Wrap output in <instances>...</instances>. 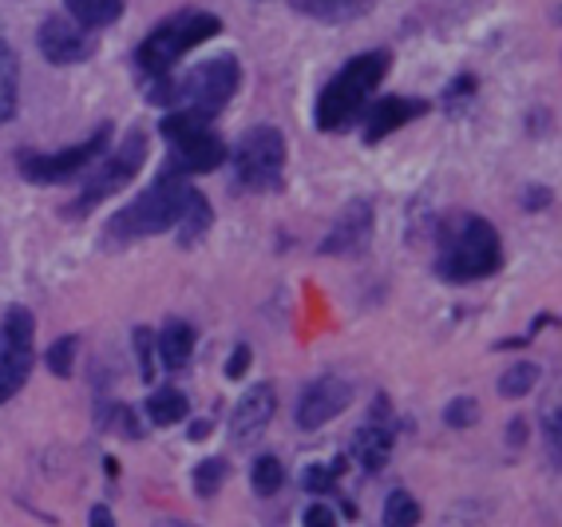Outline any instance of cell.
Returning <instances> with one entry per match:
<instances>
[{
  "mask_svg": "<svg viewBox=\"0 0 562 527\" xmlns=\"http://www.w3.org/2000/svg\"><path fill=\"white\" fill-rule=\"evenodd\" d=\"M522 433H527V428H522L519 421H515V425H512V445H519V436H522Z\"/></svg>",
  "mask_w": 562,
  "mask_h": 527,
  "instance_id": "37",
  "label": "cell"
},
{
  "mask_svg": "<svg viewBox=\"0 0 562 527\" xmlns=\"http://www.w3.org/2000/svg\"><path fill=\"white\" fill-rule=\"evenodd\" d=\"M352 401V385L341 377H317L302 389L297 396V428L313 433V428L329 425L333 416H341Z\"/></svg>",
  "mask_w": 562,
  "mask_h": 527,
  "instance_id": "12",
  "label": "cell"
},
{
  "mask_svg": "<svg viewBox=\"0 0 562 527\" xmlns=\"http://www.w3.org/2000/svg\"><path fill=\"white\" fill-rule=\"evenodd\" d=\"M211 421H194V425H191V440H202V436H211Z\"/></svg>",
  "mask_w": 562,
  "mask_h": 527,
  "instance_id": "35",
  "label": "cell"
},
{
  "mask_svg": "<svg viewBox=\"0 0 562 527\" xmlns=\"http://www.w3.org/2000/svg\"><path fill=\"white\" fill-rule=\"evenodd\" d=\"M162 139L171 147V175H206L226 162V143L211 127V120L191 112H171L162 120Z\"/></svg>",
  "mask_w": 562,
  "mask_h": 527,
  "instance_id": "6",
  "label": "cell"
},
{
  "mask_svg": "<svg viewBox=\"0 0 562 527\" xmlns=\"http://www.w3.org/2000/svg\"><path fill=\"white\" fill-rule=\"evenodd\" d=\"M91 527H115V519H111V507H91Z\"/></svg>",
  "mask_w": 562,
  "mask_h": 527,
  "instance_id": "34",
  "label": "cell"
},
{
  "mask_svg": "<svg viewBox=\"0 0 562 527\" xmlns=\"http://www.w3.org/2000/svg\"><path fill=\"white\" fill-rule=\"evenodd\" d=\"M143 159H147V135L143 132H131L127 139H123V147L115 155H103L100 171L91 175L88 187L80 191V199L68 206V214H88L91 206H100L103 199H111L115 191H123V187L139 175Z\"/></svg>",
  "mask_w": 562,
  "mask_h": 527,
  "instance_id": "8",
  "label": "cell"
},
{
  "mask_svg": "<svg viewBox=\"0 0 562 527\" xmlns=\"http://www.w3.org/2000/svg\"><path fill=\"white\" fill-rule=\"evenodd\" d=\"M345 460H333V464H313L302 472V487L305 492H333L337 487V476H341Z\"/></svg>",
  "mask_w": 562,
  "mask_h": 527,
  "instance_id": "27",
  "label": "cell"
},
{
  "mask_svg": "<svg viewBox=\"0 0 562 527\" xmlns=\"http://www.w3.org/2000/svg\"><path fill=\"white\" fill-rule=\"evenodd\" d=\"M211 203L202 199L199 191L191 194V203H187V211H182V218H179V226H175V234H179V243L182 246H191L194 238H202V234L211 231Z\"/></svg>",
  "mask_w": 562,
  "mask_h": 527,
  "instance_id": "21",
  "label": "cell"
},
{
  "mask_svg": "<svg viewBox=\"0 0 562 527\" xmlns=\"http://www.w3.org/2000/svg\"><path fill=\"white\" fill-rule=\"evenodd\" d=\"M41 44L44 60L56 64V68H71V64H83L95 52V32L88 24H80L76 16H48L41 24Z\"/></svg>",
  "mask_w": 562,
  "mask_h": 527,
  "instance_id": "11",
  "label": "cell"
},
{
  "mask_svg": "<svg viewBox=\"0 0 562 527\" xmlns=\"http://www.w3.org/2000/svg\"><path fill=\"white\" fill-rule=\"evenodd\" d=\"M302 12L317 16V21H349L357 12H364L372 0H293Z\"/></svg>",
  "mask_w": 562,
  "mask_h": 527,
  "instance_id": "22",
  "label": "cell"
},
{
  "mask_svg": "<svg viewBox=\"0 0 562 527\" xmlns=\"http://www.w3.org/2000/svg\"><path fill=\"white\" fill-rule=\"evenodd\" d=\"M389 71V52H364L352 56L329 83H325L322 100H317V127L322 132H345L361 120V112L369 108L376 83Z\"/></svg>",
  "mask_w": 562,
  "mask_h": 527,
  "instance_id": "1",
  "label": "cell"
},
{
  "mask_svg": "<svg viewBox=\"0 0 562 527\" xmlns=\"http://www.w3.org/2000/svg\"><path fill=\"white\" fill-rule=\"evenodd\" d=\"M32 334H36L32 314L24 305H12L9 314H4V325H0V405L12 401L24 389V381H29L32 361H36Z\"/></svg>",
  "mask_w": 562,
  "mask_h": 527,
  "instance_id": "9",
  "label": "cell"
},
{
  "mask_svg": "<svg viewBox=\"0 0 562 527\" xmlns=\"http://www.w3.org/2000/svg\"><path fill=\"white\" fill-rule=\"evenodd\" d=\"M250 484L258 496H273L281 484H285V468H281L278 457H258L254 460V472H250Z\"/></svg>",
  "mask_w": 562,
  "mask_h": 527,
  "instance_id": "24",
  "label": "cell"
},
{
  "mask_svg": "<svg viewBox=\"0 0 562 527\" xmlns=\"http://www.w3.org/2000/svg\"><path fill=\"white\" fill-rule=\"evenodd\" d=\"M392 445H396V436H392L389 421H384V401H376L372 421L357 428V436H352V460H357L364 472H381L392 460Z\"/></svg>",
  "mask_w": 562,
  "mask_h": 527,
  "instance_id": "15",
  "label": "cell"
},
{
  "mask_svg": "<svg viewBox=\"0 0 562 527\" xmlns=\"http://www.w3.org/2000/svg\"><path fill=\"white\" fill-rule=\"evenodd\" d=\"M226 159L234 167V183L246 191H281L285 183V139L270 123L250 127Z\"/></svg>",
  "mask_w": 562,
  "mask_h": 527,
  "instance_id": "7",
  "label": "cell"
},
{
  "mask_svg": "<svg viewBox=\"0 0 562 527\" xmlns=\"http://www.w3.org/2000/svg\"><path fill=\"white\" fill-rule=\"evenodd\" d=\"M246 369H250V345H238V349L231 354V361H226V377H231V381H238Z\"/></svg>",
  "mask_w": 562,
  "mask_h": 527,
  "instance_id": "33",
  "label": "cell"
},
{
  "mask_svg": "<svg viewBox=\"0 0 562 527\" xmlns=\"http://www.w3.org/2000/svg\"><path fill=\"white\" fill-rule=\"evenodd\" d=\"M187 413H191V405H187V396H182L179 389H159V393H151V401H147V416H151V425H159V428L179 425V421H187Z\"/></svg>",
  "mask_w": 562,
  "mask_h": 527,
  "instance_id": "20",
  "label": "cell"
},
{
  "mask_svg": "<svg viewBox=\"0 0 562 527\" xmlns=\"http://www.w3.org/2000/svg\"><path fill=\"white\" fill-rule=\"evenodd\" d=\"M369 234H372V206L357 199V203L345 206V214L333 223V231L325 234L322 254L325 258H333V254H357L369 243Z\"/></svg>",
  "mask_w": 562,
  "mask_h": 527,
  "instance_id": "16",
  "label": "cell"
},
{
  "mask_svg": "<svg viewBox=\"0 0 562 527\" xmlns=\"http://www.w3.org/2000/svg\"><path fill=\"white\" fill-rule=\"evenodd\" d=\"M76 349H80V341L76 337H60V341L48 349V369L56 377H71V361H76Z\"/></svg>",
  "mask_w": 562,
  "mask_h": 527,
  "instance_id": "28",
  "label": "cell"
},
{
  "mask_svg": "<svg viewBox=\"0 0 562 527\" xmlns=\"http://www.w3.org/2000/svg\"><path fill=\"white\" fill-rule=\"evenodd\" d=\"M16 100H21V68H16V52L9 48L4 29H0V123L16 115Z\"/></svg>",
  "mask_w": 562,
  "mask_h": 527,
  "instance_id": "18",
  "label": "cell"
},
{
  "mask_svg": "<svg viewBox=\"0 0 562 527\" xmlns=\"http://www.w3.org/2000/svg\"><path fill=\"white\" fill-rule=\"evenodd\" d=\"M420 524V504L408 492H392L384 500V527H416Z\"/></svg>",
  "mask_w": 562,
  "mask_h": 527,
  "instance_id": "23",
  "label": "cell"
},
{
  "mask_svg": "<svg viewBox=\"0 0 562 527\" xmlns=\"http://www.w3.org/2000/svg\"><path fill=\"white\" fill-rule=\"evenodd\" d=\"M273 408H278V396H273L270 385H250L246 393H241L238 408H234L231 416V436L234 445H254L261 433H266V425L273 421Z\"/></svg>",
  "mask_w": 562,
  "mask_h": 527,
  "instance_id": "13",
  "label": "cell"
},
{
  "mask_svg": "<svg viewBox=\"0 0 562 527\" xmlns=\"http://www.w3.org/2000/svg\"><path fill=\"white\" fill-rule=\"evenodd\" d=\"M194 325H187V322H167L162 325V334H159V341H155V354H159V361L167 369H182L187 361H191V354H194Z\"/></svg>",
  "mask_w": 562,
  "mask_h": 527,
  "instance_id": "17",
  "label": "cell"
},
{
  "mask_svg": "<svg viewBox=\"0 0 562 527\" xmlns=\"http://www.w3.org/2000/svg\"><path fill=\"white\" fill-rule=\"evenodd\" d=\"M64 4L88 29H108L123 16V0H64Z\"/></svg>",
  "mask_w": 562,
  "mask_h": 527,
  "instance_id": "19",
  "label": "cell"
},
{
  "mask_svg": "<svg viewBox=\"0 0 562 527\" xmlns=\"http://www.w3.org/2000/svg\"><path fill=\"white\" fill-rule=\"evenodd\" d=\"M302 524H305V527H337V516H333V507L313 504V507H305Z\"/></svg>",
  "mask_w": 562,
  "mask_h": 527,
  "instance_id": "32",
  "label": "cell"
},
{
  "mask_svg": "<svg viewBox=\"0 0 562 527\" xmlns=\"http://www.w3.org/2000/svg\"><path fill=\"white\" fill-rule=\"evenodd\" d=\"M503 262L499 234L480 214H463L460 223L448 226L440 246V274L448 282H480L495 274Z\"/></svg>",
  "mask_w": 562,
  "mask_h": 527,
  "instance_id": "2",
  "label": "cell"
},
{
  "mask_svg": "<svg viewBox=\"0 0 562 527\" xmlns=\"http://www.w3.org/2000/svg\"><path fill=\"white\" fill-rule=\"evenodd\" d=\"M108 139H111V127H100V132L88 135L76 147H64L56 155L24 152L16 162H21L24 179H32V183H68V179H76L80 171H88L91 162L108 155Z\"/></svg>",
  "mask_w": 562,
  "mask_h": 527,
  "instance_id": "10",
  "label": "cell"
},
{
  "mask_svg": "<svg viewBox=\"0 0 562 527\" xmlns=\"http://www.w3.org/2000/svg\"><path fill=\"white\" fill-rule=\"evenodd\" d=\"M542 433H547V448H551L554 464H559V445H562V428H559V408L542 416Z\"/></svg>",
  "mask_w": 562,
  "mask_h": 527,
  "instance_id": "31",
  "label": "cell"
},
{
  "mask_svg": "<svg viewBox=\"0 0 562 527\" xmlns=\"http://www.w3.org/2000/svg\"><path fill=\"white\" fill-rule=\"evenodd\" d=\"M241 68L234 56H211V60L194 64L182 80H167V92L162 103L175 108V112H191L202 120H214V115L231 103V96L238 92Z\"/></svg>",
  "mask_w": 562,
  "mask_h": 527,
  "instance_id": "3",
  "label": "cell"
},
{
  "mask_svg": "<svg viewBox=\"0 0 562 527\" xmlns=\"http://www.w3.org/2000/svg\"><path fill=\"white\" fill-rule=\"evenodd\" d=\"M428 112L424 100H408V96H381V100H369L364 108V143H381L384 135H392L396 127L412 123L416 115Z\"/></svg>",
  "mask_w": 562,
  "mask_h": 527,
  "instance_id": "14",
  "label": "cell"
},
{
  "mask_svg": "<svg viewBox=\"0 0 562 527\" xmlns=\"http://www.w3.org/2000/svg\"><path fill=\"white\" fill-rule=\"evenodd\" d=\"M222 484H226V460H222V457L202 460V464L194 468V492H199L202 500L214 496Z\"/></svg>",
  "mask_w": 562,
  "mask_h": 527,
  "instance_id": "26",
  "label": "cell"
},
{
  "mask_svg": "<svg viewBox=\"0 0 562 527\" xmlns=\"http://www.w3.org/2000/svg\"><path fill=\"white\" fill-rule=\"evenodd\" d=\"M194 187L182 179V175H159L147 191L135 199L123 214H115L111 231L123 234V238H143V234H167L179 226L182 211L191 203Z\"/></svg>",
  "mask_w": 562,
  "mask_h": 527,
  "instance_id": "5",
  "label": "cell"
},
{
  "mask_svg": "<svg viewBox=\"0 0 562 527\" xmlns=\"http://www.w3.org/2000/svg\"><path fill=\"white\" fill-rule=\"evenodd\" d=\"M443 421H448L452 428H472L475 421H480V405H475L472 396L452 401V405H448V413H443Z\"/></svg>",
  "mask_w": 562,
  "mask_h": 527,
  "instance_id": "30",
  "label": "cell"
},
{
  "mask_svg": "<svg viewBox=\"0 0 562 527\" xmlns=\"http://www.w3.org/2000/svg\"><path fill=\"white\" fill-rule=\"evenodd\" d=\"M218 32H222V21L214 16V12H179V16H171V21H162L159 29L139 44V52H135L139 71L151 83L167 80L171 68L187 56V52L206 44L211 36H218Z\"/></svg>",
  "mask_w": 562,
  "mask_h": 527,
  "instance_id": "4",
  "label": "cell"
},
{
  "mask_svg": "<svg viewBox=\"0 0 562 527\" xmlns=\"http://www.w3.org/2000/svg\"><path fill=\"white\" fill-rule=\"evenodd\" d=\"M155 527H194V524H182V519H159Z\"/></svg>",
  "mask_w": 562,
  "mask_h": 527,
  "instance_id": "36",
  "label": "cell"
},
{
  "mask_svg": "<svg viewBox=\"0 0 562 527\" xmlns=\"http://www.w3.org/2000/svg\"><path fill=\"white\" fill-rule=\"evenodd\" d=\"M135 354H139L143 381H155V334L151 329H135Z\"/></svg>",
  "mask_w": 562,
  "mask_h": 527,
  "instance_id": "29",
  "label": "cell"
},
{
  "mask_svg": "<svg viewBox=\"0 0 562 527\" xmlns=\"http://www.w3.org/2000/svg\"><path fill=\"white\" fill-rule=\"evenodd\" d=\"M535 381H539V366H535V361H519V366H512L507 373L499 377V393L515 401V396L531 393Z\"/></svg>",
  "mask_w": 562,
  "mask_h": 527,
  "instance_id": "25",
  "label": "cell"
}]
</instances>
